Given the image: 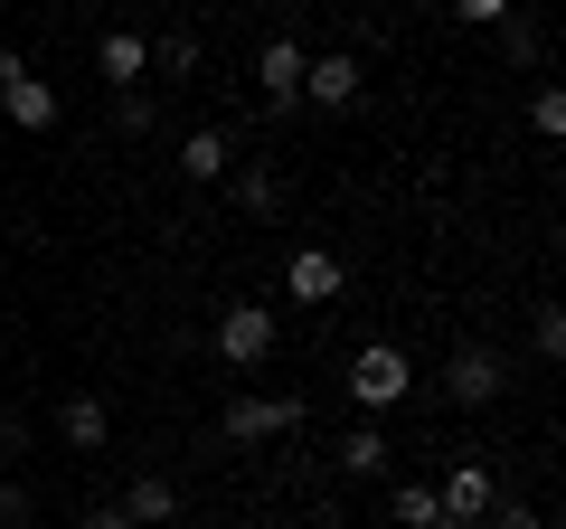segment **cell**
<instances>
[{
	"label": "cell",
	"mask_w": 566,
	"mask_h": 529,
	"mask_svg": "<svg viewBox=\"0 0 566 529\" xmlns=\"http://www.w3.org/2000/svg\"><path fill=\"white\" fill-rule=\"evenodd\" d=\"M406 387H416V360H406L397 341H368V350H349V407H359V416L406 407Z\"/></svg>",
	"instance_id": "6da1fadb"
},
{
	"label": "cell",
	"mask_w": 566,
	"mask_h": 529,
	"mask_svg": "<svg viewBox=\"0 0 566 529\" xmlns=\"http://www.w3.org/2000/svg\"><path fill=\"white\" fill-rule=\"evenodd\" d=\"M0 114L20 123V133H57V85H48L20 48H0Z\"/></svg>",
	"instance_id": "7a4b0ae2"
},
{
	"label": "cell",
	"mask_w": 566,
	"mask_h": 529,
	"mask_svg": "<svg viewBox=\"0 0 566 529\" xmlns=\"http://www.w3.org/2000/svg\"><path fill=\"white\" fill-rule=\"evenodd\" d=\"M274 341H283V312L274 303H227L218 312V360L227 369H264V360H274Z\"/></svg>",
	"instance_id": "3957f363"
},
{
	"label": "cell",
	"mask_w": 566,
	"mask_h": 529,
	"mask_svg": "<svg viewBox=\"0 0 566 529\" xmlns=\"http://www.w3.org/2000/svg\"><path fill=\"white\" fill-rule=\"evenodd\" d=\"M218 435H227V445H274V435H303V397H293V387H283V397H227Z\"/></svg>",
	"instance_id": "277c9868"
},
{
	"label": "cell",
	"mask_w": 566,
	"mask_h": 529,
	"mask_svg": "<svg viewBox=\"0 0 566 529\" xmlns=\"http://www.w3.org/2000/svg\"><path fill=\"white\" fill-rule=\"evenodd\" d=\"M501 387H510V360L491 341H463L444 360V397H453V407H501Z\"/></svg>",
	"instance_id": "5b68a950"
},
{
	"label": "cell",
	"mask_w": 566,
	"mask_h": 529,
	"mask_svg": "<svg viewBox=\"0 0 566 529\" xmlns=\"http://www.w3.org/2000/svg\"><path fill=\"white\" fill-rule=\"evenodd\" d=\"M303 66H312L303 39H264V48H255V95H264V114H293V104H303Z\"/></svg>",
	"instance_id": "8992f818"
},
{
	"label": "cell",
	"mask_w": 566,
	"mask_h": 529,
	"mask_svg": "<svg viewBox=\"0 0 566 529\" xmlns=\"http://www.w3.org/2000/svg\"><path fill=\"white\" fill-rule=\"evenodd\" d=\"M491 501H501V483H491L482 454H463V464L434 483V510H444V520H463V529H482V520H491Z\"/></svg>",
	"instance_id": "52a82bcc"
},
{
	"label": "cell",
	"mask_w": 566,
	"mask_h": 529,
	"mask_svg": "<svg viewBox=\"0 0 566 529\" xmlns=\"http://www.w3.org/2000/svg\"><path fill=\"white\" fill-rule=\"evenodd\" d=\"M340 293H349V264L331 246H303V256L283 264V303H340Z\"/></svg>",
	"instance_id": "ba28073f"
},
{
	"label": "cell",
	"mask_w": 566,
	"mask_h": 529,
	"mask_svg": "<svg viewBox=\"0 0 566 529\" xmlns=\"http://www.w3.org/2000/svg\"><path fill=\"white\" fill-rule=\"evenodd\" d=\"M303 104H322V114H349V104H359V58H349V48H322V58L303 66Z\"/></svg>",
	"instance_id": "9c48e42d"
},
{
	"label": "cell",
	"mask_w": 566,
	"mask_h": 529,
	"mask_svg": "<svg viewBox=\"0 0 566 529\" xmlns=\"http://www.w3.org/2000/svg\"><path fill=\"white\" fill-rule=\"evenodd\" d=\"M95 76L114 85V95H133V85L151 76V39H133V29H104V39H95Z\"/></svg>",
	"instance_id": "30bf717a"
},
{
	"label": "cell",
	"mask_w": 566,
	"mask_h": 529,
	"mask_svg": "<svg viewBox=\"0 0 566 529\" xmlns=\"http://www.w3.org/2000/svg\"><path fill=\"white\" fill-rule=\"evenodd\" d=\"M114 510L133 529H170V520H180V483H170V473H133V491H123Z\"/></svg>",
	"instance_id": "8fae6325"
},
{
	"label": "cell",
	"mask_w": 566,
	"mask_h": 529,
	"mask_svg": "<svg viewBox=\"0 0 566 529\" xmlns=\"http://www.w3.org/2000/svg\"><path fill=\"white\" fill-rule=\"evenodd\" d=\"M57 435L76 454H104V435H114V407H104L95 387H76V397H57Z\"/></svg>",
	"instance_id": "7c38bea8"
},
{
	"label": "cell",
	"mask_w": 566,
	"mask_h": 529,
	"mask_svg": "<svg viewBox=\"0 0 566 529\" xmlns=\"http://www.w3.org/2000/svg\"><path fill=\"white\" fill-rule=\"evenodd\" d=\"M227 170H237V143H227L218 123H199V133H180V180H227Z\"/></svg>",
	"instance_id": "4fadbf2b"
},
{
	"label": "cell",
	"mask_w": 566,
	"mask_h": 529,
	"mask_svg": "<svg viewBox=\"0 0 566 529\" xmlns=\"http://www.w3.org/2000/svg\"><path fill=\"white\" fill-rule=\"evenodd\" d=\"M387 464H397V445H387L378 426H349L340 435V473H349V483H387Z\"/></svg>",
	"instance_id": "5bb4252c"
},
{
	"label": "cell",
	"mask_w": 566,
	"mask_h": 529,
	"mask_svg": "<svg viewBox=\"0 0 566 529\" xmlns=\"http://www.w3.org/2000/svg\"><path fill=\"white\" fill-rule=\"evenodd\" d=\"M387 520H397V529H434V520H444V510H434V483H397V491H387Z\"/></svg>",
	"instance_id": "9a60e30c"
},
{
	"label": "cell",
	"mask_w": 566,
	"mask_h": 529,
	"mask_svg": "<svg viewBox=\"0 0 566 529\" xmlns=\"http://www.w3.org/2000/svg\"><path fill=\"white\" fill-rule=\"evenodd\" d=\"M114 133H123V143H151V133H161V104L142 95V85H133V95H114Z\"/></svg>",
	"instance_id": "2e32d148"
},
{
	"label": "cell",
	"mask_w": 566,
	"mask_h": 529,
	"mask_svg": "<svg viewBox=\"0 0 566 529\" xmlns=\"http://www.w3.org/2000/svg\"><path fill=\"white\" fill-rule=\"evenodd\" d=\"M528 133H538V143H566V95H557V85L528 95Z\"/></svg>",
	"instance_id": "e0dca14e"
},
{
	"label": "cell",
	"mask_w": 566,
	"mask_h": 529,
	"mask_svg": "<svg viewBox=\"0 0 566 529\" xmlns=\"http://www.w3.org/2000/svg\"><path fill=\"white\" fill-rule=\"evenodd\" d=\"M274 199H283V180H274L264 162H255V170H237V208H245V218H264Z\"/></svg>",
	"instance_id": "ac0fdd59"
},
{
	"label": "cell",
	"mask_w": 566,
	"mask_h": 529,
	"mask_svg": "<svg viewBox=\"0 0 566 529\" xmlns=\"http://www.w3.org/2000/svg\"><path fill=\"white\" fill-rule=\"evenodd\" d=\"M151 66H161V76H189V66H199V39H189V29H170V39H151Z\"/></svg>",
	"instance_id": "d6986e66"
},
{
	"label": "cell",
	"mask_w": 566,
	"mask_h": 529,
	"mask_svg": "<svg viewBox=\"0 0 566 529\" xmlns=\"http://www.w3.org/2000/svg\"><path fill=\"white\" fill-rule=\"evenodd\" d=\"M528 341H538V360H566V312L538 303V322H528Z\"/></svg>",
	"instance_id": "ffe728a7"
},
{
	"label": "cell",
	"mask_w": 566,
	"mask_h": 529,
	"mask_svg": "<svg viewBox=\"0 0 566 529\" xmlns=\"http://www.w3.org/2000/svg\"><path fill=\"white\" fill-rule=\"evenodd\" d=\"M444 10H453V20H463V29H501L510 10H520V0H444Z\"/></svg>",
	"instance_id": "44dd1931"
},
{
	"label": "cell",
	"mask_w": 566,
	"mask_h": 529,
	"mask_svg": "<svg viewBox=\"0 0 566 529\" xmlns=\"http://www.w3.org/2000/svg\"><path fill=\"white\" fill-rule=\"evenodd\" d=\"M482 529H547V510H538V501H491Z\"/></svg>",
	"instance_id": "7402d4cb"
},
{
	"label": "cell",
	"mask_w": 566,
	"mask_h": 529,
	"mask_svg": "<svg viewBox=\"0 0 566 529\" xmlns=\"http://www.w3.org/2000/svg\"><path fill=\"white\" fill-rule=\"evenodd\" d=\"M501 39H510V58H520V66H538V29H528L520 10H510V20H501Z\"/></svg>",
	"instance_id": "603a6c76"
},
{
	"label": "cell",
	"mask_w": 566,
	"mask_h": 529,
	"mask_svg": "<svg viewBox=\"0 0 566 529\" xmlns=\"http://www.w3.org/2000/svg\"><path fill=\"white\" fill-rule=\"evenodd\" d=\"M29 510H39V501H29V483H0V529H29Z\"/></svg>",
	"instance_id": "cb8c5ba5"
},
{
	"label": "cell",
	"mask_w": 566,
	"mask_h": 529,
	"mask_svg": "<svg viewBox=\"0 0 566 529\" xmlns=\"http://www.w3.org/2000/svg\"><path fill=\"white\" fill-rule=\"evenodd\" d=\"M76 529H133V520H123V510H114V501H95V510H85V520H76Z\"/></svg>",
	"instance_id": "d4e9b609"
},
{
	"label": "cell",
	"mask_w": 566,
	"mask_h": 529,
	"mask_svg": "<svg viewBox=\"0 0 566 529\" xmlns=\"http://www.w3.org/2000/svg\"><path fill=\"white\" fill-rule=\"evenodd\" d=\"M434 529H463V520H434Z\"/></svg>",
	"instance_id": "484cf974"
}]
</instances>
